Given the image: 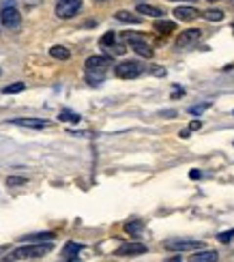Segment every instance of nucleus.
<instances>
[{"label": "nucleus", "instance_id": "1", "mask_svg": "<svg viewBox=\"0 0 234 262\" xmlns=\"http://www.w3.org/2000/svg\"><path fill=\"white\" fill-rule=\"evenodd\" d=\"M84 67H86V80L97 86L106 78L107 69L112 67V56H90Z\"/></svg>", "mask_w": 234, "mask_h": 262}, {"label": "nucleus", "instance_id": "2", "mask_svg": "<svg viewBox=\"0 0 234 262\" xmlns=\"http://www.w3.org/2000/svg\"><path fill=\"white\" fill-rule=\"evenodd\" d=\"M50 252H52L50 243H32V245H24V247H18L15 252H11L9 260H37Z\"/></svg>", "mask_w": 234, "mask_h": 262}, {"label": "nucleus", "instance_id": "3", "mask_svg": "<svg viewBox=\"0 0 234 262\" xmlns=\"http://www.w3.org/2000/svg\"><path fill=\"white\" fill-rule=\"evenodd\" d=\"M114 73L121 80H133V78H138V75L144 73V65L138 63V61H125V63L114 67Z\"/></svg>", "mask_w": 234, "mask_h": 262}, {"label": "nucleus", "instance_id": "4", "mask_svg": "<svg viewBox=\"0 0 234 262\" xmlns=\"http://www.w3.org/2000/svg\"><path fill=\"white\" fill-rule=\"evenodd\" d=\"M0 24L4 26V28H9V30H18L20 28V24H21V15H20V11L13 7V4H4L2 11H0Z\"/></svg>", "mask_w": 234, "mask_h": 262}, {"label": "nucleus", "instance_id": "5", "mask_svg": "<svg viewBox=\"0 0 234 262\" xmlns=\"http://www.w3.org/2000/svg\"><path fill=\"white\" fill-rule=\"evenodd\" d=\"M163 247L168 252H195V249H202V243L195 239H170L163 243Z\"/></svg>", "mask_w": 234, "mask_h": 262}, {"label": "nucleus", "instance_id": "6", "mask_svg": "<svg viewBox=\"0 0 234 262\" xmlns=\"http://www.w3.org/2000/svg\"><path fill=\"white\" fill-rule=\"evenodd\" d=\"M200 39H202V30L200 28H187V30H183L181 35H178L176 47L178 50H189V47L198 45Z\"/></svg>", "mask_w": 234, "mask_h": 262}, {"label": "nucleus", "instance_id": "7", "mask_svg": "<svg viewBox=\"0 0 234 262\" xmlns=\"http://www.w3.org/2000/svg\"><path fill=\"white\" fill-rule=\"evenodd\" d=\"M82 9V0H56V18L69 20Z\"/></svg>", "mask_w": 234, "mask_h": 262}, {"label": "nucleus", "instance_id": "8", "mask_svg": "<svg viewBox=\"0 0 234 262\" xmlns=\"http://www.w3.org/2000/svg\"><path fill=\"white\" fill-rule=\"evenodd\" d=\"M140 254H146V245H142V243H125L116 249V256H121V258H127V256H140Z\"/></svg>", "mask_w": 234, "mask_h": 262}, {"label": "nucleus", "instance_id": "9", "mask_svg": "<svg viewBox=\"0 0 234 262\" xmlns=\"http://www.w3.org/2000/svg\"><path fill=\"white\" fill-rule=\"evenodd\" d=\"M174 15H176V20H181V22H193L202 13H200L198 9H193V7H176L174 9Z\"/></svg>", "mask_w": 234, "mask_h": 262}, {"label": "nucleus", "instance_id": "10", "mask_svg": "<svg viewBox=\"0 0 234 262\" xmlns=\"http://www.w3.org/2000/svg\"><path fill=\"white\" fill-rule=\"evenodd\" d=\"M11 125L28 127V129H43V127H47V121H43V118H13Z\"/></svg>", "mask_w": 234, "mask_h": 262}, {"label": "nucleus", "instance_id": "11", "mask_svg": "<svg viewBox=\"0 0 234 262\" xmlns=\"http://www.w3.org/2000/svg\"><path fill=\"white\" fill-rule=\"evenodd\" d=\"M131 45V50L138 54V56H142V58H153V47L149 45V43H144V39L142 41H133V43H129Z\"/></svg>", "mask_w": 234, "mask_h": 262}, {"label": "nucleus", "instance_id": "12", "mask_svg": "<svg viewBox=\"0 0 234 262\" xmlns=\"http://www.w3.org/2000/svg\"><path fill=\"white\" fill-rule=\"evenodd\" d=\"M217 258H219V254L213 252V249H204V252L195 249V256H191L193 262H217Z\"/></svg>", "mask_w": 234, "mask_h": 262}, {"label": "nucleus", "instance_id": "13", "mask_svg": "<svg viewBox=\"0 0 234 262\" xmlns=\"http://www.w3.org/2000/svg\"><path fill=\"white\" fill-rule=\"evenodd\" d=\"M82 249H84V245H80V243H67L63 249V260H75Z\"/></svg>", "mask_w": 234, "mask_h": 262}, {"label": "nucleus", "instance_id": "14", "mask_svg": "<svg viewBox=\"0 0 234 262\" xmlns=\"http://www.w3.org/2000/svg\"><path fill=\"white\" fill-rule=\"evenodd\" d=\"M138 11L140 15H150V18H161V9H157V7H153V4H146V2H138Z\"/></svg>", "mask_w": 234, "mask_h": 262}, {"label": "nucleus", "instance_id": "15", "mask_svg": "<svg viewBox=\"0 0 234 262\" xmlns=\"http://www.w3.org/2000/svg\"><path fill=\"white\" fill-rule=\"evenodd\" d=\"M155 30L161 32V35H170V32L176 30V24L170 22V20H157L155 22Z\"/></svg>", "mask_w": 234, "mask_h": 262}, {"label": "nucleus", "instance_id": "16", "mask_svg": "<svg viewBox=\"0 0 234 262\" xmlns=\"http://www.w3.org/2000/svg\"><path fill=\"white\" fill-rule=\"evenodd\" d=\"M50 56L58 58V61H69V58H71V52H69L67 47H63V45H54L50 50Z\"/></svg>", "mask_w": 234, "mask_h": 262}, {"label": "nucleus", "instance_id": "17", "mask_svg": "<svg viewBox=\"0 0 234 262\" xmlns=\"http://www.w3.org/2000/svg\"><path fill=\"white\" fill-rule=\"evenodd\" d=\"M116 20L127 22V24H140V22H142L140 15H133V13H129V11H116Z\"/></svg>", "mask_w": 234, "mask_h": 262}, {"label": "nucleus", "instance_id": "18", "mask_svg": "<svg viewBox=\"0 0 234 262\" xmlns=\"http://www.w3.org/2000/svg\"><path fill=\"white\" fill-rule=\"evenodd\" d=\"M142 230H144V221H129V223H125V232L131 234V237H140Z\"/></svg>", "mask_w": 234, "mask_h": 262}, {"label": "nucleus", "instance_id": "19", "mask_svg": "<svg viewBox=\"0 0 234 262\" xmlns=\"http://www.w3.org/2000/svg\"><path fill=\"white\" fill-rule=\"evenodd\" d=\"M54 232H39V234H30V237H24V241L28 243H43V241H52Z\"/></svg>", "mask_w": 234, "mask_h": 262}, {"label": "nucleus", "instance_id": "20", "mask_svg": "<svg viewBox=\"0 0 234 262\" xmlns=\"http://www.w3.org/2000/svg\"><path fill=\"white\" fill-rule=\"evenodd\" d=\"M24 88H26L24 82H13V84L4 86V88H2V95H18V92H21Z\"/></svg>", "mask_w": 234, "mask_h": 262}, {"label": "nucleus", "instance_id": "21", "mask_svg": "<svg viewBox=\"0 0 234 262\" xmlns=\"http://www.w3.org/2000/svg\"><path fill=\"white\" fill-rule=\"evenodd\" d=\"M202 18H206L209 22H221V20H224V11L209 9V11H204V13H202Z\"/></svg>", "mask_w": 234, "mask_h": 262}, {"label": "nucleus", "instance_id": "22", "mask_svg": "<svg viewBox=\"0 0 234 262\" xmlns=\"http://www.w3.org/2000/svg\"><path fill=\"white\" fill-rule=\"evenodd\" d=\"M58 121H63V123H80V114L63 110L61 114H58Z\"/></svg>", "mask_w": 234, "mask_h": 262}, {"label": "nucleus", "instance_id": "23", "mask_svg": "<svg viewBox=\"0 0 234 262\" xmlns=\"http://www.w3.org/2000/svg\"><path fill=\"white\" fill-rule=\"evenodd\" d=\"M209 108H211V101H204V103H198V106H191L187 112L191 114V116H200V114H204Z\"/></svg>", "mask_w": 234, "mask_h": 262}, {"label": "nucleus", "instance_id": "24", "mask_svg": "<svg viewBox=\"0 0 234 262\" xmlns=\"http://www.w3.org/2000/svg\"><path fill=\"white\" fill-rule=\"evenodd\" d=\"M28 183V178L24 176H9L7 178V187H21V185Z\"/></svg>", "mask_w": 234, "mask_h": 262}, {"label": "nucleus", "instance_id": "25", "mask_svg": "<svg viewBox=\"0 0 234 262\" xmlns=\"http://www.w3.org/2000/svg\"><path fill=\"white\" fill-rule=\"evenodd\" d=\"M114 39H116V37H114V32H106V35L99 39V45L101 47H112L114 45Z\"/></svg>", "mask_w": 234, "mask_h": 262}, {"label": "nucleus", "instance_id": "26", "mask_svg": "<svg viewBox=\"0 0 234 262\" xmlns=\"http://www.w3.org/2000/svg\"><path fill=\"white\" fill-rule=\"evenodd\" d=\"M123 41H127V43L142 41V37H140V35H135V32H123Z\"/></svg>", "mask_w": 234, "mask_h": 262}, {"label": "nucleus", "instance_id": "27", "mask_svg": "<svg viewBox=\"0 0 234 262\" xmlns=\"http://www.w3.org/2000/svg\"><path fill=\"white\" fill-rule=\"evenodd\" d=\"M232 237H234V230H228V232H221L217 239H219L221 243H228V241H232Z\"/></svg>", "mask_w": 234, "mask_h": 262}, {"label": "nucleus", "instance_id": "28", "mask_svg": "<svg viewBox=\"0 0 234 262\" xmlns=\"http://www.w3.org/2000/svg\"><path fill=\"white\" fill-rule=\"evenodd\" d=\"M200 127H202V121H191V123H189V131H195Z\"/></svg>", "mask_w": 234, "mask_h": 262}, {"label": "nucleus", "instance_id": "29", "mask_svg": "<svg viewBox=\"0 0 234 262\" xmlns=\"http://www.w3.org/2000/svg\"><path fill=\"white\" fill-rule=\"evenodd\" d=\"M189 178H191V181H195V178H202V172H200V170H191V172H189Z\"/></svg>", "mask_w": 234, "mask_h": 262}, {"label": "nucleus", "instance_id": "30", "mask_svg": "<svg viewBox=\"0 0 234 262\" xmlns=\"http://www.w3.org/2000/svg\"><path fill=\"white\" fill-rule=\"evenodd\" d=\"M185 95V90L183 88H174V92H172V99H176V97H183Z\"/></svg>", "mask_w": 234, "mask_h": 262}, {"label": "nucleus", "instance_id": "31", "mask_svg": "<svg viewBox=\"0 0 234 262\" xmlns=\"http://www.w3.org/2000/svg\"><path fill=\"white\" fill-rule=\"evenodd\" d=\"M161 116H168V118H172V116H176V112H174V110H168V112H163Z\"/></svg>", "mask_w": 234, "mask_h": 262}, {"label": "nucleus", "instance_id": "32", "mask_svg": "<svg viewBox=\"0 0 234 262\" xmlns=\"http://www.w3.org/2000/svg\"><path fill=\"white\" fill-rule=\"evenodd\" d=\"M178 135H181L183 140H187V138H189V129H183V131H181V133H178Z\"/></svg>", "mask_w": 234, "mask_h": 262}, {"label": "nucleus", "instance_id": "33", "mask_svg": "<svg viewBox=\"0 0 234 262\" xmlns=\"http://www.w3.org/2000/svg\"><path fill=\"white\" fill-rule=\"evenodd\" d=\"M95 2H99V4H103V2H107V0H95Z\"/></svg>", "mask_w": 234, "mask_h": 262}, {"label": "nucleus", "instance_id": "34", "mask_svg": "<svg viewBox=\"0 0 234 262\" xmlns=\"http://www.w3.org/2000/svg\"><path fill=\"white\" fill-rule=\"evenodd\" d=\"M211 2H217V0H211Z\"/></svg>", "mask_w": 234, "mask_h": 262}, {"label": "nucleus", "instance_id": "35", "mask_svg": "<svg viewBox=\"0 0 234 262\" xmlns=\"http://www.w3.org/2000/svg\"><path fill=\"white\" fill-rule=\"evenodd\" d=\"M172 2H174V0H172Z\"/></svg>", "mask_w": 234, "mask_h": 262}, {"label": "nucleus", "instance_id": "36", "mask_svg": "<svg viewBox=\"0 0 234 262\" xmlns=\"http://www.w3.org/2000/svg\"><path fill=\"white\" fill-rule=\"evenodd\" d=\"M138 2H140V0H138Z\"/></svg>", "mask_w": 234, "mask_h": 262}, {"label": "nucleus", "instance_id": "37", "mask_svg": "<svg viewBox=\"0 0 234 262\" xmlns=\"http://www.w3.org/2000/svg\"><path fill=\"white\" fill-rule=\"evenodd\" d=\"M232 114H234V112H232Z\"/></svg>", "mask_w": 234, "mask_h": 262}]
</instances>
